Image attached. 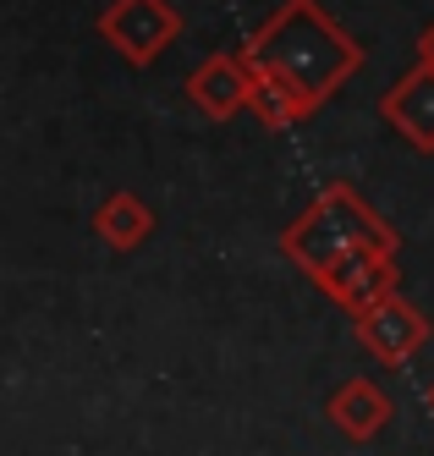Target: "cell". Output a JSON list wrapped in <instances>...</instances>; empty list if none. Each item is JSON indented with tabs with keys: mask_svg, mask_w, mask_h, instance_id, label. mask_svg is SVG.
<instances>
[{
	"mask_svg": "<svg viewBox=\"0 0 434 456\" xmlns=\"http://www.w3.org/2000/svg\"><path fill=\"white\" fill-rule=\"evenodd\" d=\"M242 55L258 77H281L291 88H303L319 110H324L330 94L347 77H357L363 61H369L363 39H352L319 0H281V6L248 34Z\"/></svg>",
	"mask_w": 434,
	"mask_h": 456,
	"instance_id": "obj_1",
	"label": "cell"
},
{
	"mask_svg": "<svg viewBox=\"0 0 434 456\" xmlns=\"http://www.w3.org/2000/svg\"><path fill=\"white\" fill-rule=\"evenodd\" d=\"M352 248H396V253H402V237L390 232L385 215L363 199L352 182H330L319 199L281 232V253H286L308 281H319V275L336 265V258H347Z\"/></svg>",
	"mask_w": 434,
	"mask_h": 456,
	"instance_id": "obj_2",
	"label": "cell"
},
{
	"mask_svg": "<svg viewBox=\"0 0 434 456\" xmlns=\"http://www.w3.org/2000/svg\"><path fill=\"white\" fill-rule=\"evenodd\" d=\"M99 39H105L127 67H154V61L182 39V12L171 0H111L99 12Z\"/></svg>",
	"mask_w": 434,
	"mask_h": 456,
	"instance_id": "obj_3",
	"label": "cell"
},
{
	"mask_svg": "<svg viewBox=\"0 0 434 456\" xmlns=\"http://www.w3.org/2000/svg\"><path fill=\"white\" fill-rule=\"evenodd\" d=\"M319 291L336 308L347 314H363V308H374L385 297H396L402 291V265H396V248H352L347 258H336L319 281Z\"/></svg>",
	"mask_w": 434,
	"mask_h": 456,
	"instance_id": "obj_4",
	"label": "cell"
},
{
	"mask_svg": "<svg viewBox=\"0 0 434 456\" xmlns=\"http://www.w3.org/2000/svg\"><path fill=\"white\" fill-rule=\"evenodd\" d=\"M352 330H357L363 352H374L385 369H402V363H413V357L423 352V341H429V314L396 291V297L352 314Z\"/></svg>",
	"mask_w": 434,
	"mask_h": 456,
	"instance_id": "obj_5",
	"label": "cell"
},
{
	"mask_svg": "<svg viewBox=\"0 0 434 456\" xmlns=\"http://www.w3.org/2000/svg\"><path fill=\"white\" fill-rule=\"evenodd\" d=\"M253 88H258V72L248 67L242 50H215L187 72V100L209 121H231V116L253 110Z\"/></svg>",
	"mask_w": 434,
	"mask_h": 456,
	"instance_id": "obj_6",
	"label": "cell"
},
{
	"mask_svg": "<svg viewBox=\"0 0 434 456\" xmlns=\"http://www.w3.org/2000/svg\"><path fill=\"white\" fill-rule=\"evenodd\" d=\"M380 121L418 154H434V67L413 61V67L380 94Z\"/></svg>",
	"mask_w": 434,
	"mask_h": 456,
	"instance_id": "obj_7",
	"label": "cell"
},
{
	"mask_svg": "<svg viewBox=\"0 0 434 456\" xmlns=\"http://www.w3.org/2000/svg\"><path fill=\"white\" fill-rule=\"evenodd\" d=\"M396 402L385 396V385H374L369 374H352L347 385L330 390V402H324V418H330V429L347 435L352 445H369L374 435H385V423H390Z\"/></svg>",
	"mask_w": 434,
	"mask_h": 456,
	"instance_id": "obj_8",
	"label": "cell"
},
{
	"mask_svg": "<svg viewBox=\"0 0 434 456\" xmlns=\"http://www.w3.org/2000/svg\"><path fill=\"white\" fill-rule=\"evenodd\" d=\"M94 232H99V242H105L111 253H138L160 232V220L132 187H111L105 199H99V209H94Z\"/></svg>",
	"mask_w": 434,
	"mask_h": 456,
	"instance_id": "obj_9",
	"label": "cell"
},
{
	"mask_svg": "<svg viewBox=\"0 0 434 456\" xmlns=\"http://www.w3.org/2000/svg\"><path fill=\"white\" fill-rule=\"evenodd\" d=\"M248 116H253L258 126H270V133H286V126L319 116V105L308 100L303 88H291V83H281V77H258V88H253V110H248Z\"/></svg>",
	"mask_w": 434,
	"mask_h": 456,
	"instance_id": "obj_10",
	"label": "cell"
},
{
	"mask_svg": "<svg viewBox=\"0 0 434 456\" xmlns=\"http://www.w3.org/2000/svg\"><path fill=\"white\" fill-rule=\"evenodd\" d=\"M418 61H429V67H434V22L418 34Z\"/></svg>",
	"mask_w": 434,
	"mask_h": 456,
	"instance_id": "obj_11",
	"label": "cell"
},
{
	"mask_svg": "<svg viewBox=\"0 0 434 456\" xmlns=\"http://www.w3.org/2000/svg\"><path fill=\"white\" fill-rule=\"evenodd\" d=\"M429 407H434V385H429Z\"/></svg>",
	"mask_w": 434,
	"mask_h": 456,
	"instance_id": "obj_12",
	"label": "cell"
}]
</instances>
